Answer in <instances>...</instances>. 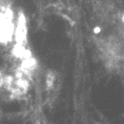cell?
Returning a JSON list of instances; mask_svg holds the SVG:
<instances>
[{
  "mask_svg": "<svg viewBox=\"0 0 124 124\" xmlns=\"http://www.w3.org/2000/svg\"><path fill=\"white\" fill-rule=\"evenodd\" d=\"M14 17H13V13L9 8H5V11L3 9L1 11V41L8 42V41L13 37L14 34Z\"/></svg>",
  "mask_w": 124,
  "mask_h": 124,
  "instance_id": "obj_1",
  "label": "cell"
}]
</instances>
